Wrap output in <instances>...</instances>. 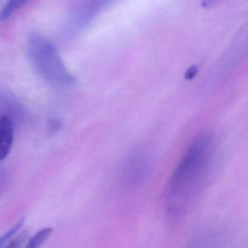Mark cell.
<instances>
[{"mask_svg": "<svg viewBox=\"0 0 248 248\" xmlns=\"http://www.w3.org/2000/svg\"><path fill=\"white\" fill-rule=\"evenodd\" d=\"M214 149V137L208 133H202L191 141L166 187L170 209L178 212L186 209L202 192L211 176Z\"/></svg>", "mask_w": 248, "mask_h": 248, "instance_id": "obj_1", "label": "cell"}, {"mask_svg": "<svg viewBox=\"0 0 248 248\" xmlns=\"http://www.w3.org/2000/svg\"><path fill=\"white\" fill-rule=\"evenodd\" d=\"M29 60L45 80L60 87L75 83L74 76L67 69L55 45L39 33H31L27 40Z\"/></svg>", "mask_w": 248, "mask_h": 248, "instance_id": "obj_2", "label": "cell"}, {"mask_svg": "<svg viewBox=\"0 0 248 248\" xmlns=\"http://www.w3.org/2000/svg\"><path fill=\"white\" fill-rule=\"evenodd\" d=\"M152 158L144 149H136L124 158L121 166V180L124 185L135 186L142 183L151 169Z\"/></svg>", "mask_w": 248, "mask_h": 248, "instance_id": "obj_3", "label": "cell"}, {"mask_svg": "<svg viewBox=\"0 0 248 248\" xmlns=\"http://www.w3.org/2000/svg\"><path fill=\"white\" fill-rule=\"evenodd\" d=\"M14 140V127L9 116L0 115V160L5 158L11 150Z\"/></svg>", "mask_w": 248, "mask_h": 248, "instance_id": "obj_4", "label": "cell"}, {"mask_svg": "<svg viewBox=\"0 0 248 248\" xmlns=\"http://www.w3.org/2000/svg\"><path fill=\"white\" fill-rule=\"evenodd\" d=\"M29 0H8L0 11V22H5Z\"/></svg>", "mask_w": 248, "mask_h": 248, "instance_id": "obj_5", "label": "cell"}, {"mask_svg": "<svg viewBox=\"0 0 248 248\" xmlns=\"http://www.w3.org/2000/svg\"><path fill=\"white\" fill-rule=\"evenodd\" d=\"M52 233L51 228H45L39 230L28 242L25 248H40L49 239Z\"/></svg>", "mask_w": 248, "mask_h": 248, "instance_id": "obj_6", "label": "cell"}, {"mask_svg": "<svg viewBox=\"0 0 248 248\" xmlns=\"http://www.w3.org/2000/svg\"><path fill=\"white\" fill-rule=\"evenodd\" d=\"M23 222H24V220H20L18 222L16 223L11 229H10L7 232L4 233L0 237V248L4 247L9 241H10L13 237H15L16 234L18 232L19 230L23 227Z\"/></svg>", "mask_w": 248, "mask_h": 248, "instance_id": "obj_7", "label": "cell"}, {"mask_svg": "<svg viewBox=\"0 0 248 248\" xmlns=\"http://www.w3.org/2000/svg\"><path fill=\"white\" fill-rule=\"evenodd\" d=\"M27 238L26 233H21L16 237H13L2 248H20Z\"/></svg>", "mask_w": 248, "mask_h": 248, "instance_id": "obj_8", "label": "cell"}, {"mask_svg": "<svg viewBox=\"0 0 248 248\" xmlns=\"http://www.w3.org/2000/svg\"><path fill=\"white\" fill-rule=\"evenodd\" d=\"M220 1L221 0H202V6L204 7H212L213 5H215V4H218Z\"/></svg>", "mask_w": 248, "mask_h": 248, "instance_id": "obj_9", "label": "cell"}, {"mask_svg": "<svg viewBox=\"0 0 248 248\" xmlns=\"http://www.w3.org/2000/svg\"><path fill=\"white\" fill-rule=\"evenodd\" d=\"M197 71H198V69L195 68V66L192 67V68H189V71L186 72V78H191L192 77H195V74H196Z\"/></svg>", "mask_w": 248, "mask_h": 248, "instance_id": "obj_10", "label": "cell"}]
</instances>
